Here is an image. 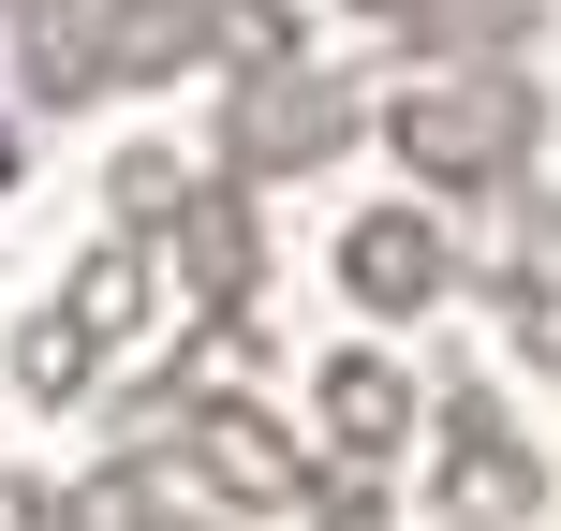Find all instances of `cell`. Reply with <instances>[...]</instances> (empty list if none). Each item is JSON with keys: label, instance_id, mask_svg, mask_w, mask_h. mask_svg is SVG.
I'll return each mask as SVG.
<instances>
[{"label": "cell", "instance_id": "cell-1", "mask_svg": "<svg viewBox=\"0 0 561 531\" xmlns=\"http://www.w3.org/2000/svg\"><path fill=\"white\" fill-rule=\"evenodd\" d=\"M369 134L428 177V207H503L547 163V89L533 59H458V74H414L399 104H369Z\"/></svg>", "mask_w": 561, "mask_h": 531}, {"label": "cell", "instance_id": "cell-2", "mask_svg": "<svg viewBox=\"0 0 561 531\" xmlns=\"http://www.w3.org/2000/svg\"><path fill=\"white\" fill-rule=\"evenodd\" d=\"M428 443H444V458H428V517H444V531H533V517H547V487H561L473 355L428 384Z\"/></svg>", "mask_w": 561, "mask_h": 531}, {"label": "cell", "instance_id": "cell-3", "mask_svg": "<svg viewBox=\"0 0 561 531\" xmlns=\"http://www.w3.org/2000/svg\"><path fill=\"white\" fill-rule=\"evenodd\" d=\"M369 134V89L340 74V59H296V74H222V118H207V148L237 177V193H280V177H325L340 148Z\"/></svg>", "mask_w": 561, "mask_h": 531}, {"label": "cell", "instance_id": "cell-4", "mask_svg": "<svg viewBox=\"0 0 561 531\" xmlns=\"http://www.w3.org/2000/svg\"><path fill=\"white\" fill-rule=\"evenodd\" d=\"M340 296H355L369 325H428V310L458 296V236H444V207H428V193L355 207V222H340Z\"/></svg>", "mask_w": 561, "mask_h": 531}, {"label": "cell", "instance_id": "cell-5", "mask_svg": "<svg viewBox=\"0 0 561 531\" xmlns=\"http://www.w3.org/2000/svg\"><path fill=\"white\" fill-rule=\"evenodd\" d=\"M178 487L222 503V517L296 503V487H310V443H296L280 414H252V384H222V399H193V428H178Z\"/></svg>", "mask_w": 561, "mask_h": 531}, {"label": "cell", "instance_id": "cell-6", "mask_svg": "<svg viewBox=\"0 0 561 531\" xmlns=\"http://www.w3.org/2000/svg\"><path fill=\"white\" fill-rule=\"evenodd\" d=\"M310 428H325V458H355V473H385L399 443L428 428V384L385 355V339H340L325 369H310Z\"/></svg>", "mask_w": 561, "mask_h": 531}, {"label": "cell", "instance_id": "cell-7", "mask_svg": "<svg viewBox=\"0 0 561 531\" xmlns=\"http://www.w3.org/2000/svg\"><path fill=\"white\" fill-rule=\"evenodd\" d=\"M163 280H178L193 310H252V296H266V207L237 193V177H207V193L163 222Z\"/></svg>", "mask_w": 561, "mask_h": 531}, {"label": "cell", "instance_id": "cell-8", "mask_svg": "<svg viewBox=\"0 0 561 531\" xmlns=\"http://www.w3.org/2000/svg\"><path fill=\"white\" fill-rule=\"evenodd\" d=\"M59 310H75L104 355H118V339H148V325H163V236H118V222H104V236L75 252V280H59Z\"/></svg>", "mask_w": 561, "mask_h": 531}, {"label": "cell", "instance_id": "cell-9", "mask_svg": "<svg viewBox=\"0 0 561 531\" xmlns=\"http://www.w3.org/2000/svg\"><path fill=\"white\" fill-rule=\"evenodd\" d=\"M104 369H118V355H104V339H89L75 310H59V296L30 310L15 339H0V384H15L30 414H89V384H104Z\"/></svg>", "mask_w": 561, "mask_h": 531}, {"label": "cell", "instance_id": "cell-10", "mask_svg": "<svg viewBox=\"0 0 561 531\" xmlns=\"http://www.w3.org/2000/svg\"><path fill=\"white\" fill-rule=\"evenodd\" d=\"M193 193H207V163H193V148H163V134H134V148L104 163V222H118V236H163Z\"/></svg>", "mask_w": 561, "mask_h": 531}, {"label": "cell", "instance_id": "cell-11", "mask_svg": "<svg viewBox=\"0 0 561 531\" xmlns=\"http://www.w3.org/2000/svg\"><path fill=\"white\" fill-rule=\"evenodd\" d=\"M163 503H178L163 458H104V473L59 487V531H163Z\"/></svg>", "mask_w": 561, "mask_h": 531}, {"label": "cell", "instance_id": "cell-12", "mask_svg": "<svg viewBox=\"0 0 561 531\" xmlns=\"http://www.w3.org/2000/svg\"><path fill=\"white\" fill-rule=\"evenodd\" d=\"M296 517H310V531H399V503H385V473H355V458H310Z\"/></svg>", "mask_w": 561, "mask_h": 531}, {"label": "cell", "instance_id": "cell-13", "mask_svg": "<svg viewBox=\"0 0 561 531\" xmlns=\"http://www.w3.org/2000/svg\"><path fill=\"white\" fill-rule=\"evenodd\" d=\"M488 310H503V339H517V355H533L547 384H561V280H503Z\"/></svg>", "mask_w": 561, "mask_h": 531}, {"label": "cell", "instance_id": "cell-14", "mask_svg": "<svg viewBox=\"0 0 561 531\" xmlns=\"http://www.w3.org/2000/svg\"><path fill=\"white\" fill-rule=\"evenodd\" d=\"M0 531H59V487H30V473H0Z\"/></svg>", "mask_w": 561, "mask_h": 531}, {"label": "cell", "instance_id": "cell-15", "mask_svg": "<svg viewBox=\"0 0 561 531\" xmlns=\"http://www.w3.org/2000/svg\"><path fill=\"white\" fill-rule=\"evenodd\" d=\"M163 473H178V458H163ZM163 531H237L222 503H193V487H178V503H163Z\"/></svg>", "mask_w": 561, "mask_h": 531}, {"label": "cell", "instance_id": "cell-16", "mask_svg": "<svg viewBox=\"0 0 561 531\" xmlns=\"http://www.w3.org/2000/svg\"><path fill=\"white\" fill-rule=\"evenodd\" d=\"M547 266H561V193H547Z\"/></svg>", "mask_w": 561, "mask_h": 531}, {"label": "cell", "instance_id": "cell-17", "mask_svg": "<svg viewBox=\"0 0 561 531\" xmlns=\"http://www.w3.org/2000/svg\"><path fill=\"white\" fill-rule=\"evenodd\" d=\"M0 15H15V0H0Z\"/></svg>", "mask_w": 561, "mask_h": 531}]
</instances>
